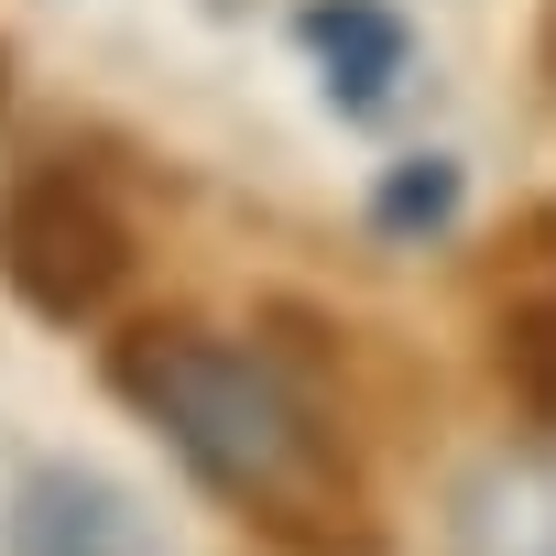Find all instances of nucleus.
I'll use <instances>...</instances> for the list:
<instances>
[{"mask_svg": "<svg viewBox=\"0 0 556 556\" xmlns=\"http://www.w3.org/2000/svg\"><path fill=\"white\" fill-rule=\"evenodd\" d=\"M12 545H23V556H142V523H131V502H121L110 480L45 469V480H23Z\"/></svg>", "mask_w": 556, "mask_h": 556, "instance_id": "3", "label": "nucleus"}, {"mask_svg": "<svg viewBox=\"0 0 556 556\" xmlns=\"http://www.w3.org/2000/svg\"><path fill=\"white\" fill-rule=\"evenodd\" d=\"M306 45H317L339 110H382L393 77H404V23L382 0H306Z\"/></svg>", "mask_w": 556, "mask_h": 556, "instance_id": "4", "label": "nucleus"}, {"mask_svg": "<svg viewBox=\"0 0 556 556\" xmlns=\"http://www.w3.org/2000/svg\"><path fill=\"white\" fill-rule=\"evenodd\" d=\"M121 393L186 447V469L207 491H229L273 534L328 545V523H350V469L317 437V415L285 393L273 361H251L207 328H131L121 339Z\"/></svg>", "mask_w": 556, "mask_h": 556, "instance_id": "1", "label": "nucleus"}, {"mask_svg": "<svg viewBox=\"0 0 556 556\" xmlns=\"http://www.w3.org/2000/svg\"><path fill=\"white\" fill-rule=\"evenodd\" d=\"M0 273H12V295L55 328L99 317L121 295V273H131V240L121 218L77 186V175H23L12 197H0Z\"/></svg>", "mask_w": 556, "mask_h": 556, "instance_id": "2", "label": "nucleus"}, {"mask_svg": "<svg viewBox=\"0 0 556 556\" xmlns=\"http://www.w3.org/2000/svg\"><path fill=\"white\" fill-rule=\"evenodd\" d=\"M447 207H458V164H437V153H426V164H393V175H382V197H371V218H382V229H437Z\"/></svg>", "mask_w": 556, "mask_h": 556, "instance_id": "5", "label": "nucleus"}]
</instances>
